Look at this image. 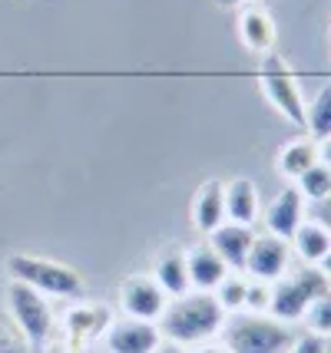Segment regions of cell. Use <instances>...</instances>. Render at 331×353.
<instances>
[{
  "label": "cell",
  "instance_id": "1",
  "mask_svg": "<svg viewBox=\"0 0 331 353\" xmlns=\"http://www.w3.org/2000/svg\"><path fill=\"white\" fill-rule=\"evenodd\" d=\"M225 310L219 307L216 294L209 291H186L182 297H169V304L159 317V334L162 340H173L182 347H199L222 334Z\"/></svg>",
  "mask_w": 331,
  "mask_h": 353
},
{
  "label": "cell",
  "instance_id": "2",
  "mask_svg": "<svg viewBox=\"0 0 331 353\" xmlns=\"http://www.w3.org/2000/svg\"><path fill=\"white\" fill-rule=\"evenodd\" d=\"M219 340L229 353H285L295 340V330L292 323L275 321L272 314L238 310L225 317Z\"/></svg>",
  "mask_w": 331,
  "mask_h": 353
},
{
  "label": "cell",
  "instance_id": "3",
  "mask_svg": "<svg viewBox=\"0 0 331 353\" xmlns=\"http://www.w3.org/2000/svg\"><path fill=\"white\" fill-rule=\"evenodd\" d=\"M331 288V277L321 271V264H299L288 268V274L272 284V301L268 314L282 323H299L305 317L308 304L321 297Z\"/></svg>",
  "mask_w": 331,
  "mask_h": 353
},
{
  "label": "cell",
  "instance_id": "4",
  "mask_svg": "<svg viewBox=\"0 0 331 353\" xmlns=\"http://www.w3.org/2000/svg\"><path fill=\"white\" fill-rule=\"evenodd\" d=\"M7 274L10 281H20L44 297H60V301H73L83 294V274L70 264L50 261L40 254H10L7 258Z\"/></svg>",
  "mask_w": 331,
  "mask_h": 353
},
{
  "label": "cell",
  "instance_id": "5",
  "mask_svg": "<svg viewBox=\"0 0 331 353\" xmlns=\"http://www.w3.org/2000/svg\"><path fill=\"white\" fill-rule=\"evenodd\" d=\"M258 86H262V96L268 99V106L275 109L278 116H285L292 125L305 129V96H301L299 79L292 77L288 63H285L278 53L262 57V66H258Z\"/></svg>",
  "mask_w": 331,
  "mask_h": 353
},
{
  "label": "cell",
  "instance_id": "6",
  "mask_svg": "<svg viewBox=\"0 0 331 353\" xmlns=\"http://www.w3.org/2000/svg\"><path fill=\"white\" fill-rule=\"evenodd\" d=\"M7 314L14 317L20 334L33 347H44L57 330V314L50 307V297H44L40 291H33L20 281H10V288H7Z\"/></svg>",
  "mask_w": 331,
  "mask_h": 353
},
{
  "label": "cell",
  "instance_id": "7",
  "mask_svg": "<svg viewBox=\"0 0 331 353\" xmlns=\"http://www.w3.org/2000/svg\"><path fill=\"white\" fill-rule=\"evenodd\" d=\"M292 261H295V254H292L288 238H278V234H272V231H255V241H252V248H249V258H245L242 274L252 277V281L275 284L278 277L288 274Z\"/></svg>",
  "mask_w": 331,
  "mask_h": 353
},
{
  "label": "cell",
  "instance_id": "8",
  "mask_svg": "<svg viewBox=\"0 0 331 353\" xmlns=\"http://www.w3.org/2000/svg\"><path fill=\"white\" fill-rule=\"evenodd\" d=\"M110 307L106 304H96V301H83V304H73L66 307L60 317H57V337L73 340V343H83V347H93L96 340H103L106 327H110Z\"/></svg>",
  "mask_w": 331,
  "mask_h": 353
},
{
  "label": "cell",
  "instance_id": "9",
  "mask_svg": "<svg viewBox=\"0 0 331 353\" xmlns=\"http://www.w3.org/2000/svg\"><path fill=\"white\" fill-rule=\"evenodd\" d=\"M166 304H169V297L153 281V274H129L120 284V314H126V317L159 323Z\"/></svg>",
  "mask_w": 331,
  "mask_h": 353
},
{
  "label": "cell",
  "instance_id": "10",
  "mask_svg": "<svg viewBox=\"0 0 331 353\" xmlns=\"http://www.w3.org/2000/svg\"><path fill=\"white\" fill-rule=\"evenodd\" d=\"M159 323L153 321H136V317H113L106 334H103V343L110 353H153L159 347Z\"/></svg>",
  "mask_w": 331,
  "mask_h": 353
},
{
  "label": "cell",
  "instance_id": "11",
  "mask_svg": "<svg viewBox=\"0 0 331 353\" xmlns=\"http://www.w3.org/2000/svg\"><path fill=\"white\" fill-rule=\"evenodd\" d=\"M308 218V201L301 199V192L295 185H285L275 199L262 205V221H265V231L278 234V238H292L299 225Z\"/></svg>",
  "mask_w": 331,
  "mask_h": 353
},
{
  "label": "cell",
  "instance_id": "12",
  "mask_svg": "<svg viewBox=\"0 0 331 353\" xmlns=\"http://www.w3.org/2000/svg\"><path fill=\"white\" fill-rule=\"evenodd\" d=\"M225 221H236L245 228H255L262 221V195L252 179H229L225 182Z\"/></svg>",
  "mask_w": 331,
  "mask_h": 353
},
{
  "label": "cell",
  "instance_id": "13",
  "mask_svg": "<svg viewBox=\"0 0 331 353\" xmlns=\"http://www.w3.org/2000/svg\"><path fill=\"white\" fill-rule=\"evenodd\" d=\"M275 20L268 14L265 7H255V3H245L242 14H238V40L242 46L255 53V57H268L275 50Z\"/></svg>",
  "mask_w": 331,
  "mask_h": 353
},
{
  "label": "cell",
  "instance_id": "14",
  "mask_svg": "<svg viewBox=\"0 0 331 353\" xmlns=\"http://www.w3.org/2000/svg\"><path fill=\"white\" fill-rule=\"evenodd\" d=\"M192 225L205 238L219 225H225V182L222 179H209V182L196 188V195H192Z\"/></svg>",
  "mask_w": 331,
  "mask_h": 353
},
{
  "label": "cell",
  "instance_id": "15",
  "mask_svg": "<svg viewBox=\"0 0 331 353\" xmlns=\"http://www.w3.org/2000/svg\"><path fill=\"white\" fill-rule=\"evenodd\" d=\"M186 268H189L192 291H209V294L216 291L225 281V274H229V264L216 254V248L209 241H199V245H192L186 251Z\"/></svg>",
  "mask_w": 331,
  "mask_h": 353
},
{
  "label": "cell",
  "instance_id": "16",
  "mask_svg": "<svg viewBox=\"0 0 331 353\" xmlns=\"http://www.w3.org/2000/svg\"><path fill=\"white\" fill-rule=\"evenodd\" d=\"M205 241L216 248V254H219L222 261L229 264V271H242V268H245V258H249V248H252V241H255V228L225 221V225H219Z\"/></svg>",
  "mask_w": 331,
  "mask_h": 353
},
{
  "label": "cell",
  "instance_id": "17",
  "mask_svg": "<svg viewBox=\"0 0 331 353\" xmlns=\"http://www.w3.org/2000/svg\"><path fill=\"white\" fill-rule=\"evenodd\" d=\"M288 245H292V254H295L301 264H321L331 251V231L321 228L312 218H305L299 225V231L288 238Z\"/></svg>",
  "mask_w": 331,
  "mask_h": 353
},
{
  "label": "cell",
  "instance_id": "18",
  "mask_svg": "<svg viewBox=\"0 0 331 353\" xmlns=\"http://www.w3.org/2000/svg\"><path fill=\"white\" fill-rule=\"evenodd\" d=\"M153 281H156L166 297H182L186 291H192L189 284V268H186V251H162L153 264Z\"/></svg>",
  "mask_w": 331,
  "mask_h": 353
},
{
  "label": "cell",
  "instance_id": "19",
  "mask_svg": "<svg viewBox=\"0 0 331 353\" xmlns=\"http://www.w3.org/2000/svg\"><path fill=\"white\" fill-rule=\"evenodd\" d=\"M318 159H321V152H318L315 139L299 136V139H292V142H285L282 149H278V155H275V169L282 172L288 182H295V179H301L305 172L315 165Z\"/></svg>",
  "mask_w": 331,
  "mask_h": 353
},
{
  "label": "cell",
  "instance_id": "20",
  "mask_svg": "<svg viewBox=\"0 0 331 353\" xmlns=\"http://www.w3.org/2000/svg\"><path fill=\"white\" fill-rule=\"evenodd\" d=\"M305 136L315 142L331 136V83H325L312 99H305Z\"/></svg>",
  "mask_w": 331,
  "mask_h": 353
},
{
  "label": "cell",
  "instance_id": "21",
  "mask_svg": "<svg viewBox=\"0 0 331 353\" xmlns=\"http://www.w3.org/2000/svg\"><path fill=\"white\" fill-rule=\"evenodd\" d=\"M295 188L301 192V199L308 201V205H315V201H321V199H328L331 195V165H325L321 159H318L312 169L305 172L301 179H295Z\"/></svg>",
  "mask_w": 331,
  "mask_h": 353
},
{
  "label": "cell",
  "instance_id": "22",
  "mask_svg": "<svg viewBox=\"0 0 331 353\" xmlns=\"http://www.w3.org/2000/svg\"><path fill=\"white\" fill-rule=\"evenodd\" d=\"M212 294H216V301H219V307L225 310V314H238V310H245L249 277L242 274V271H229V274H225V281H222Z\"/></svg>",
  "mask_w": 331,
  "mask_h": 353
},
{
  "label": "cell",
  "instance_id": "23",
  "mask_svg": "<svg viewBox=\"0 0 331 353\" xmlns=\"http://www.w3.org/2000/svg\"><path fill=\"white\" fill-rule=\"evenodd\" d=\"M301 321L308 327V334H315V337H331V288L308 304V310H305Z\"/></svg>",
  "mask_w": 331,
  "mask_h": 353
},
{
  "label": "cell",
  "instance_id": "24",
  "mask_svg": "<svg viewBox=\"0 0 331 353\" xmlns=\"http://www.w3.org/2000/svg\"><path fill=\"white\" fill-rule=\"evenodd\" d=\"M30 350H33V343L20 334L14 317L7 310H0V353H30Z\"/></svg>",
  "mask_w": 331,
  "mask_h": 353
},
{
  "label": "cell",
  "instance_id": "25",
  "mask_svg": "<svg viewBox=\"0 0 331 353\" xmlns=\"http://www.w3.org/2000/svg\"><path fill=\"white\" fill-rule=\"evenodd\" d=\"M268 301H272V284H265V281H252V277H249L245 310H252V314H268Z\"/></svg>",
  "mask_w": 331,
  "mask_h": 353
},
{
  "label": "cell",
  "instance_id": "26",
  "mask_svg": "<svg viewBox=\"0 0 331 353\" xmlns=\"http://www.w3.org/2000/svg\"><path fill=\"white\" fill-rule=\"evenodd\" d=\"M285 353H328V343L325 337H315V334H305V337H295L292 347Z\"/></svg>",
  "mask_w": 331,
  "mask_h": 353
},
{
  "label": "cell",
  "instance_id": "27",
  "mask_svg": "<svg viewBox=\"0 0 331 353\" xmlns=\"http://www.w3.org/2000/svg\"><path fill=\"white\" fill-rule=\"evenodd\" d=\"M44 353H93V347H83V343H73V340H64V337H53L44 343Z\"/></svg>",
  "mask_w": 331,
  "mask_h": 353
},
{
  "label": "cell",
  "instance_id": "28",
  "mask_svg": "<svg viewBox=\"0 0 331 353\" xmlns=\"http://www.w3.org/2000/svg\"><path fill=\"white\" fill-rule=\"evenodd\" d=\"M308 218L318 221L321 228L331 231V195L328 199H321V201H315V205H308Z\"/></svg>",
  "mask_w": 331,
  "mask_h": 353
},
{
  "label": "cell",
  "instance_id": "29",
  "mask_svg": "<svg viewBox=\"0 0 331 353\" xmlns=\"http://www.w3.org/2000/svg\"><path fill=\"white\" fill-rule=\"evenodd\" d=\"M153 353H189V347H182V343H173V340H159V347Z\"/></svg>",
  "mask_w": 331,
  "mask_h": 353
},
{
  "label": "cell",
  "instance_id": "30",
  "mask_svg": "<svg viewBox=\"0 0 331 353\" xmlns=\"http://www.w3.org/2000/svg\"><path fill=\"white\" fill-rule=\"evenodd\" d=\"M189 353H229V350H225L222 343H212V340H209V343H199V347H192Z\"/></svg>",
  "mask_w": 331,
  "mask_h": 353
},
{
  "label": "cell",
  "instance_id": "31",
  "mask_svg": "<svg viewBox=\"0 0 331 353\" xmlns=\"http://www.w3.org/2000/svg\"><path fill=\"white\" fill-rule=\"evenodd\" d=\"M318 152H321V162H325V165H331V136L318 142Z\"/></svg>",
  "mask_w": 331,
  "mask_h": 353
},
{
  "label": "cell",
  "instance_id": "32",
  "mask_svg": "<svg viewBox=\"0 0 331 353\" xmlns=\"http://www.w3.org/2000/svg\"><path fill=\"white\" fill-rule=\"evenodd\" d=\"M219 7H225V10H232V7H245V3H252V0H216Z\"/></svg>",
  "mask_w": 331,
  "mask_h": 353
},
{
  "label": "cell",
  "instance_id": "33",
  "mask_svg": "<svg viewBox=\"0 0 331 353\" xmlns=\"http://www.w3.org/2000/svg\"><path fill=\"white\" fill-rule=\"evenodd\" d=\"M321 271H325V274L331 277V251H328V258H325V261H321Z\"/></svg>",
  "mask_w": 331,
  "mask_h": 353
}]
</instances>
